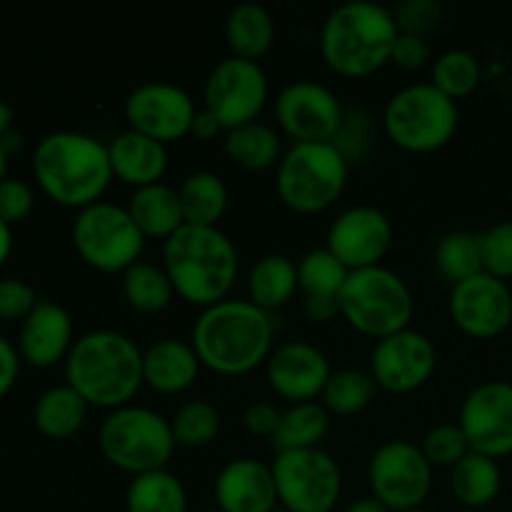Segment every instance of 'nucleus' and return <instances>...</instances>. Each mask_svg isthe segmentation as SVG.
Segmentation results:
<instances>
[{
    "instance_id": "f257e3e1",
    "label": "nucleus",
    "mask_w": 512,
    "mask_h": 512,
    "mask_svg": "<svg viewBox=\"0 0 512 512\" xmlns=\"http://www.w3.org/2000/svg\"><path fill=\"white\" fill-rule=\"evenodd\" d=\"M273 315L250 298H223L195 318L190 343L205 368L240 375L273 353Z\"/></svg>"
},
{
    "instance_id": "f03ea898",
    "label": "nucleus",
    "mask_w": 512,
    "mask_h": 512,
    "mask_svg": "<svg viewBox=\"0 0 512 512\" xmlns=\"http://www.w3.org/2000/svg\"><path fill=\"white\" fill-rule=\"evenodd\" d=\"M33 175L40 190L58 205L88 208L103 200L113 180L108 143L80 130H55L35 145Z\"/></svg>"
},
{
    "instance_id": "7ed1b4c3",
    "label": "nucleus",
    "mask_w": 512,
    "mask_h": 512,
    "mask_svg": "<svg viewBox=\"0 0 512 512\" xmlns=\"http://www.w3.org/2000/svg\"><path fill=\"white\" fill-rule=\"evenodd\" d=\"M65 383L95 408L128 405L145 383L143 350L118 330H88L75 338L65 358Z\"/></svg>"
},
{
    "instance_id": "20e7f679",
    "label": "nucleus",
    "mask_w": 512,
    "mask_h": 512,
    "mask_svg": "<svg viewBox=\"0 0 512 512\" xmlns=\"http://www.w3.org/2000/svg\"><path fill=\"white\" fill-rule=\"evenodd\" d=\"M163 268L180 298L208 308L228 298L238 278L240 255L218 225L185 223L163 240Z\"/></svg>"
},
{
    "instance_id": "39448f33",
    "label": "nucleus",
    "mask_w": 512,
    "mask_h": 512,
    "mask_svg": "<svg viewBox=\"0 0 512 512\" xmlns=\"http://www.w3.org/2000/svg\"><path fill=\"white\" fill-rule=\"evenodd\" d=\"M398 35L393 8L375 0H345L323 20L320 53L335 73L363 78L390 63Z\"/></svg>"
},
{
    "instance_id": "423d86ee",
    "label": "nucleus",
    "mask_w": 512,
    "mask_h": 512,
    "mask_svg": "<svg viewBox=\"0 0 512 512\" xmlns=\"http://www.w3.org/2000/svg\"><path fill=\"white\" fill-rule=\"evenodd\" d=\"M98 445L110 465L140 475L168 468L178 443L173 425L163 413L128 403L105 415L98 430Z\"/></svg>"
},
{
    "instance_id": "0eeeda50",
    "label": "nucleus",
    "mask_w": 512,
    "mask_h": 512,
    "mask_svg": "<svg viewBox=\"0 0 512 512\" xmlns=\"http://www.w3.org/2000/svg\"><path fill=\"white\" fill-rule=\"evenodd\" d=\"M460 123L458 100L430 80L403 85L383 108V130L395 145L430 153L448 143Z\"/></svg>"
},
{
    "instance_id": "6e6552de",
    "label": "nucleus",
    "mask_w": 512,
    "mask_h": 512,
    "mask_svg": "<svg viewBox=\"0 0 512 512\" xmlns=\"http://www.w3.org/2000/svg\"><path fill=\"white\" fill-rule=\"evenodd\" d=\"M350 163L333 143L300 140L278 160L275 190L288 208L320 213L330 208L348 183Z\"/></svg>"
},
{
    "instance_id": "1a4fd4ad",
    "label": "nucleus",
    "mask_w": 512,
    "mask_h": 512,
    "mask_svg": "<svg viewBox=\"0 0 512 512\" xmlns=\"http://www.w3.org/2000/svg\"><path fill=\"white\" fill-rule=\"evenodd\" d=\"M338 300L340 315L355 330L378 340L410 328L415 308L403 275L385 265L350 270Z\"/></svg>"
},
{
    "instance_id": "9d476101",
    "label": "nucleus",
    "mask_w": 512,
    "mask_h": 512,
    "mask_svg": "<svg viewBox=\"0 0 512 512\" xmlns=\"http://www.w3.org/2000/svg\"><path fill=\"white\" fill-rule=\"evenodd\" d=\"M70 235L80 258L103 273H125L138 263L145 248V235L130 218L128 208L110 200L78 210Z\"/></svg>"
},
{
    "instance_id": "9b49d317",
    "label": "nucleus",
    "mask_w": 512,
    "mask_h": 512,
    "mask_svg": "<svg viewBox=\"0 0 512 512\" xmlns=\"http://www.w3.org/2000/svg\"><path fill=\"white\" fill-rule=\"evenodd\" d=\"M278 500L290 512H330L343 490L340 465L328 450H283L273 460Z\"/></svg>"
},
{
    "instance_id": "f8f14e48",
    "label": "nucleus",
    "mask_w": 512,
    "mask_h": 512,
    "mask_svg": "<svg viewBox=\"0 0 512 512\" xmlns=\"http://www.w3.org/2000/svg\"><path fill=\"white\" fill-rule=\"evenodd\" d=\"M368 480L375 498L393 512L423 508L433 488V463L413 440H385L370 458Z\"/></svg>"
},
{
    "instance_id": "ddd939ff",
    "label": "nucleus",
    "mask_w": 512,
    "mask_h": 512,
    "mask_svg": "<svg viewBox=\"0 0 512 512\" xmlns=\"http://www.w3.org/2000/svg\"><path fill=\"white\" fill-rule=\"evenodd\" d=\"M270 95L268 73L258 60L228 55L205 80V108L218 115L225 130L258 120Z\"/></svg>"
},
{
    "instance_id": "4468645a",
    "label": "nucleus",
    "mask_w": 512,
    "mask_h": 512,
    "mask_svg": "<svg viewBox=\"0 0 512 512\" xmlns=\"http://www.w3.org/2000/svg\"><path fill=\"white\" fill-rule=\"evenodd\" d=\"M343 115L345 108L333 88L310 78L283 85L275 100V118L295 143H333Z\"/></svg>"
},
{
    "instance_id": "2eb2a0df",
    "label": "nucleus",
    "mask_w": 512,
    "mask_h": 512,
    "mask_svg": "<svg viewBox=\"0 0 512 512\" xmlns=\"http://www.w3.org/2000/svg\"><path fill=\"white\" fill-rule=\"evenodd\" d=\"M195 113L198 108L193 95L170 80H145L125 98V118L130 128L160 143L188 135Z\"/></svg>"
},
{
    "instance_id": "dca6fc26",
    "label": "nucleus",
    "mask_w": 512,
    "mask_h": 512,
    "mask_svg": "<svg viewBox=\"0 0 512 512\" xmlns=\"http://www.w3.org/2000/svg\"><path fill=\"white\" fill-rule=\"evenodd\" d=\"M458 425L468 438L470 450L503 458L512 453V383L485 380L465 395Z\"/></svg>"
},
{
    "instance_id": "f3484780",
    "label": "nucleus",
    "mask_w": 512,
    "mask_h": 512,
    "mask_svg": "<svg viewBox=\"0 0 512 512\" xmlns=\"http://www.w3.org/2000/svg\"><path fill=\"white\" fill-rule=\"evenodd\" d=\"M438 365L433 340L413 328L385 335L370 353V375L375 383L393 393H410L430 380Z\"/></svg>"
},
{
    "instance_id": "a211bd4d",
    "label": "nucleus",
    "mask_w": 512,
    "mask_h": 512,
    "mask_svg": "<svg viewBox=\"0 0 512 512\" xmlns=\"http://www.w3.org/2000/svg\"><path fill=\"white\" fill-rule=\"evenodd\" d=\"M393 243V223L380 208L368 203L350 205L340 210L328 228L325 248L338 255L348 270L380 265Z\"/></svg>"
},
{
    "instance_id": "6ab92c4d",
    "label": "nucleus",
    "mask_w": 512,
    "mask_h": 512,
    "mask_svg": "<svg viewBox=\"0 0 512 512\" xmlns=\"http://www.w3.org/2000/svg\"><path fill=\"white\" fill-rule=\"evenodd\" d=\"M450 315L463 333L495 338L512 323V290L505 280L478 273L450 290Z\"/></svg>"
},
{
    "instance_id": "aec40b11",
    "label": "nucleus",
    "mask_w": 512,
    "mask_h": 512,
    "mask_svg": "<svg viewBox=\"0 0 512 512\" xmlns=\"http://www.w3.org/2000/svg\"><path fill=\"white\" fill-rule=\"evenodd\" d=\"M330 360L323 350L308 340H288L273 348L265 360L270 388L293 403L315 400L323 395L330 378Z\"/></svg>"
},
{
    "instance_id": "412c9836",
    "label": "nucleus",
    "mask_w": 512,
    "mask_h": 512,
    "mask_svg": "<svg viewBox=\"0 0 512 512\" xmlns=\"http://www.w3.org/2000/svg\"><path fill=\"white\" fill-rule=\"evenodd\" d=\"M73 318L53 300H40L33 313L20 323L18 353L33 368H53L68 358L73 348Z\"/></svg>"
},
{
    "instance_id": "4be33fe9",
    "label": "nucleus",
    "mask_w": 512,
    "mask_h": 512,
    "mask_svg": "<svg viewBox=\"0 0 512 512\" xmlns=\"http://www.w3.org/2000/svg\"><path fill=\"white\" fill-rule=\"evenodd\" d=\"M215 503L225 512H270L278 508L273 468L255 458H233L218 470Z\"/></svg>"
},
{
    "instance_id": "5701e85b",
    "label": "nucleus",
    "mask_w": 512,
    "mask_h": 512,
    "mask_svg": "<svg viewBox=\"0 0 512 512\" xmlns=\"http://www.w3.org/2000/svg\"><path fill=\"white\" fill-rule=\"evenodd\" d=\"M113 175L133 188L160 183L168 170V148L150 135L128 128L108 143Z\"/></svg>"
},
{
    "instance_id": "b1692460",
    "label": "nucleus",
    "mask_w": 512,
    "mask_h": 512,
    "mask_svg": "<svg viewBox=\"0 0 512 512\" xmlns=\"http://www.w3.org/2000/svg\"><path fill=\"white\" fill-rule=\"evenodd\" d=\"M200 358L193 343L160 338L143 350V380L158 393H183L198 380Z\"/></svg>"
},
{
    "instance_id": "393cba45",
    "label": "nucleus",
    "mask_w": 512,
    "mask_h": 512,
    "mask_svg": "<svg viewBox=\"0 0 512 512\" xmlns=\"http://www.w3.org/2000/svg\"><path fill=\"white\" fill-rule=\"evenodd\" d=\"M125 208L145 238L168 240L180 225H185L178 188L163 183V180L135 188Z\"/></svg>"
},
{
    "instance_id": "a878e982",
    "label": "nucleus",
    "mask_w": 512,
    "mask_h": 512,
    "mask_svg": "<svg viewBox=\"0 0 512 512\" xmlns=\"http://www.w3.org/2000/svg\"><path fill=\"white\" fill-rule=\"evenodd\" d=\"M225 38L233 55L248 60L263 58L275 40L273 13L255 0L233 5L225 18Z\"/></svg>"
},
{
    "instance_id": "bb28decb",
    "label": "nucleus",
    "mask_w": 512,
    "mask_h": 512,
    "mask_svg": "<svg viewBox=\"0 0 512 512\" xmlns=\"http://www.w3.org/2000/svg\"><path fill=\"white\" fill-rule=\"evenodd\" d=\"M88 408L83 395L70 388L68 383L53 385L35 400L33 420L35 428L53 440H65L83 428L88 418Z\"/></svg>"
},
{
    "instance_id": "cd10ccee",
    "label": "nucleus",
    "mask_w": 512,
    "mask_h": 512,
    "mask_svg": "<svg viewBox=\"0 0 512 512\" xmlns=\"http://www.w3.org/2000/svg\"><path fill=\"white\" fill-rule=\"evenodd\" d=\"M298 288V263L283 253L263 255L255 260L248 273L250 300L268 313L288 303Z\"/></svg>"
},
{
    "instance_id": "c85d7f7f",
    "label": "nucleus",
    "mask_w": 512,
    "mask_h": 512,
    "mask_svg": "<svg viewBox=\"0 0 512 512\" xmlns=\"http://www.w3.org/2000/svg\"><path fill=\"white\" fill-rule=\"evenodd\" d=\"M503 473H500L498 458L468 450L458 463L450 468V490L455 498L468 508H483L493 503L500 493Z\"/></svg>"
},
{
    "instance_id": "c756f323",
    "label": "nucleus",
    "mask_w": 512,
    "mask_h": 512,
    "mask_svg": "<svg viewBox=\"0 0 512 512\" xmlns=\"http://www.w3.org/2000/svg\"><path fill=\"white\" fill-rule=\"evenodd\" d=\"M128 512H188L183 480L168 468L133 475L125 490Z\"/></svg>"
},
{
    "instance_id": "7c9ffc66",
    "label": "nucleus",
    "mask_w": 512,
    "mask_h": 512,
    "mask_svg": "<svg viewBox=\"0 0 512 512\" xmlns=\"http://www.w3.org/2000/svg\"><path fill=\"white\" fill-rule=\"evenodd\" d=\"M330 428V410L318 400H303L293 403L280 413L278 430L273 433V448L278 453L283 450H305L320 448V440L325 438Z\"/></svg>"
},
{
    "instance_id": "2f4dec72",
    "label": "nucleus",
    "mask_w": 512,
    "mask_h": 512,
    "mask_svg": "<svg viewBox=\"0 0 512 512\" xmlns=\"http://www.w3.org/2000/svg\"><path fill=\"white\" fill-rule=\"evenodd\" d=\"M225 153L233 163L248 170H265L270 165H278L283 158V145L280 135L273 125L263 120H250L238 128L225 130Z\"/></svg>"
},
{
    "instance_id": "473e14b6",
    "label": "nucleus",
    "mask_w": 512,
    "mask_h": 512,
    "mask_svg": "<svg viewBox=\"0 0 512 512\" xmlns=\"http://www.w3.org/2000/svg\"><path fill=\"white\" fill-rule=\"evenodd\" d=\"M183 218L190 225H218L228 208V185L213 170H195L178 188Z\"/></svg>"
},
{
    "instance_id": "72a5a7b5",
    "label": "nucleus",
    "mask_w": 512,
    "mask_h": 512,
    "mask_svg": "<svg viewBox=\"0 0 512 512\" xmlns=\"http://www.w3.org/2000/svg\"><path fill=\"white\" fill-rule=\"evenodd\" d=\"M123 295L140 313H160L173 300L175 285L163 265L138 260L123 273Z\"/></svg>"
},
{
    "instance_id": "f704fd0d",
    "label": "nucleus",
    "mask_w": 512,
    "mask_h": 512,
    "mask_svg": "<svg viewBox=\"0 0 512 512\" xmlns=\"http://www.w3.org/2000/svg\"><path fill=\"white\" fill-rule=\"evenodd\" d=\"M435 265H438L440 275L453 285L483 273L480 233H470V230L445 233L435 245Z\"/></svg>"
},
{
    "instance_id": "c9c22d12",
    "label": "nucleus",
    "mask_w": 512,
    "mask_h": 512,
    "mask_svg": "<svg viewBox=\"0 0 512 512\" xmlns=\"http://www.w3.org/2000/svg\"><path fill=\"white\" fill-rule=\"evenodd\" d=\"M375 390H378V383L368 370H333L323 388V405L330 413L353 415L368 408L370 400L375 398Z\"/></svg>"
},
{
    "instance_id": "e433bc0d",
    "label": "nucleus",
    "mask_w": 512,
    "mask_h": 512,
    "mask_svg": "<svg viewBox=\"0 0 512 512\" xmlns=\"http://www.w3.org/2000/svg\"><path fill=\"white\" fill-rule=\"evenodd\" d=\"M483 78V65L478 55L468 48H448L433 60V78L430 83L438 85L450 98H463L470 95L480 85Z\"/></svg>"
},
{
    "instance_id": "4c0bfd02",
    "label": "nucleus",
    "mask_w": 512,
    "mask_h": 512,
    "mask_svg": "<svg viewBox=\"0 0 512 512\" xmlns=\"http://www.w3.org/2000/svg\"><path fill=\"white\" fill-rule=\"evenodd\" d=\"M350 270L328 248H313L298 260V280L305 295L338 298Z\"/></svg>"
},
{
    "instance_id": "58836bf2",
    "label": "nucleus",
    "mask_w": 512,
    "mask_h": 512,
    "mask_svg": "<svg viewBox=\"0 0 512 512\" xmlns=\"http://www.w3.org/2000/svg\"><path fill=\"white\" fill-rule=\"evenodd\" d=\"M170 425H173L175 443L185 448H198V445H208L218 435L220 410L205 398L188 400L175 410Z\"/></svg>"
},
{
    "instance_id": "ea45409f",
    "label": "nucleus",
    "mask_w": 512,
    "mask_h": 512,
    "mask_svg": "<svg viewBox=\"0 0 512 512\" xmlns=\"http://www.w3.org/2000/svg\"><path fill=\"white\" fill-rule=\"evenodd\" d=\"M373 115L363 105H353V108H345L343 123H340L338 133H335L333 145L345 155L348 163L355 160L368 158L370 148H373Z\"/></svg>"
},
{
    "instance_id": "a19ab883",
    "label": "nucleus",
    "mask_w": 512,
    "mask_h": 512,
    "mask_svg": "<svg viewBox=\"0 0 512 512\" xmlns=\"http://www.w3.org/2000/svg\"><path fill=\"white\" fill-rule=\"evenodd\" d=\"M423 453L428 455V460L435 465H443V468H453L460 458L470 450L468 438H465L463 428L458 423H438L425 433L423 443H420Z\"/></svg>"
},
{
    "instance_id": "79ce46f5",
    "label": "nucleus",
    "mask_w": 512,
    "mask_h": 512,
    "mask_svg": "<svg viewBox=\"0 0 512 512\" xmlns=\"http://www.w3.org/2000/svg\"><path fill=\"white\" fill-rule=\"evenodd\" d=\"M483 270L505 280L512 278V220H498L480 233Z\"/></svg>"
},
{
    "instance_id": "37998d69",
    "label": "nucleus",
    "mask_w": 512,
    "mask_h": 512,
    "mask_svg": "<svg viewBox=\"0 0 512 512\" xmlns=\"http://www.w3.org/2000/svg\"><path fill=\"white\" fill-rule=\"evenodd\" d=\"M393 13L400 33L425 35L440 25L443 3L440 0H403L400 5H395Z\"/></svg>"
},
{
    "instance_id": "c03bdc74",
    "label": "nucleus",
    "mask_w": 512,
    "mask_h": 512,
    "mask_svg": "<svg viewBox=\"0 0 512 512\" xmlns=\"http://www.w3.org/2000/svg\"><path fill=\"white\" fill-rule=\"evenodd\" d=\"M38 303L40 300L30 283L20 278L0 280V320H20L23 323Z\"/></svg>"
},
{
    "instance_id": "a18cd8bd",
    "label": "nucleus",
    "mask_w": 512,
    "mask_h": 512,
    "mask_svg": "<svg viewBox=\"0 0 512 512\" xmlns=\"http://www.w3.org/2000/svg\"><path fill=\"white\" fill-rule=\"evenodd\" d=\"M35 205V193L23 178H5L0 183V220L8 225L23 223Z\"/></svg>"
},
{
    "instance_id": "49530a36",
    "label": "nucleus",
    "mask_w": 512,
    "mask_h": 512,
    "mask_svg": "<svg viewBox=\"0 0 512 512\" xmlns=\"http://www.w3.org/2000/svg\"><path fill=\"white\" fill-rule=\"evenodd\" d=\"M430 55V43L425 35H415V33H400L398 40L393 45V55H390V63H395L398 68L405 70H415L428 65Z\"/></svg>"
},
{
    "instance_id": "de8ad7c7",
    "label": "nucleus",
    "mask_w": 512,
    "mask_h": 512,
    "mask_svg": "<svg viewBox=\"0 0 512 512\" xmlns=\"http://www.w3.org/2000/svg\"><path fill=\"white\" fill-rule=\"evenodd\" d=\"M280 413H283V410L275 408L273 403H250L243 413V423L250 433L273 438V433L278 430L280 423Z\"/></svg>"
},
{
    "instance_id": "09e8293b",
    "label": "nucleus",
    "mask_w": 512,
    "mask_h": 512,
    "mask_svg": "<svg viewBox=\"0 0 512 512\" xmlns=\"http://www.w3.org/2000/svg\"><path fill=\"white\" fill-rule=\"evenodd\" d=\"M18 375H20L18 345H13L10 340H5L3 335H0V400L13 390Z\"/></svg>"
},
{
    "instance_id": "8fccbe9b",
    "label": "nucleus",
    "mask_w": 512,
    "mask_h": 512,
    "mask_svg": "<svg viewBox=\"0 0 512 512\" xmlns=\"http://www.w3.org/2000/svg\"><path fill=\"white\" fill-rule=\"evenodd\" d=\"M303 310L313 323H328L335 315H340V300L330 295H305Z\"/></svg>"
},
{
    "instance_id": "3c124183",
    "label": "nucleus",
    "mask_w": 512,
    "mask_h": 512,
    "mask_svg": "<svg viewBox=\"0 0 512 512\" xmlns=\"http://www.w3.org/2000/svg\"><path fill=\"white\" fill-rule=\"evenodd\" d=\"M220 130H225L223 123H220L218 115L210 113L208 108H200L198 113H195L193 125H190V133H193L198 140H213V138H218Z\"/></svg>"
},
{
    "instance_id": "603ef678",
    "label": "nucleus",
    "mask_w": 512,
    "mask_h": 512,
    "mask_svg": "<svg viewBox=\"0 0 512 512\" xmlns=\"http://www.w3.org/2000/svg\"><path fill=\"white\" fill-rule=\"evenodd\" d=\"M343 512H393V510H390L385 503H380V500L370 493V495H363V498L350 500L348 508Z\"/></svg>"
},
{
    "instance_id": "864d4df0",
    "label": "nucleus",
    "mask_w": 512,
    "mask_h": 512,
    "mask_svg": "<svg viewBox=\"0 0 512 512\" xmlns=\"http://www.w3.org/2000/svg\"><path fill=\"white\" fill-rule=\"evenodd\" d=\"M10 253H13V225L0 220V268L10 258Z\"/></svg>"
},
{
    "instance_id": "5fc2aeb1",
    "label": "nucleus",
    "mask_w": 512,
    "mask_h": 512,
    "mask_svg": "<svg viewBox=\"0 0 512 512\" xmlns=\"http://www.w3.org/2000/svg\"><path fill=\"white\" fill-rule=\"evenodd\" d=\"M8 130H13V108L0 98V138H3Z\"/></svg>"
},
{
    "instance_id": "6e6d98bb",
    "label": "nucleus",
    "mask_w": 512,
    "mask_h": 512,
    "mask_svg": "<svg viewBox=\"0 0 512 512\" xmlns=\"http://www.w3.org/2000/svg\"><path fill=\"white\" fill-rule=\"evenodd\" d=\"M0 143H3V148L8 150V155H13L15 150L20 148V145H23V135L18 133V130H8V133L3 135V138H0Z\"/></svg>"
},
{
    "instance_id": "4d7b16f0",
    "label": "nucleus",
    "mask_w": 512,
    "mask_h": 512,
    "mask_svg": "<svg viewBox=\"0 0 512 512\" xmlns=\"http://www.w3.org/2000/svg\"><path fill=\"white\" fill-rule=\"evenodd\" d=\"M8 160H10L8 150H5L3 143H0V183H3V180L8 178Z\"/></svg>"
},
{
    "instance_id": "13d9d810",
    "label": "nucleus",
    "mask_w": 512,
    "mask_h": 512,
    "mask_svg": "<svg viewBox=\"0 0 512 512\" xmlns=\"http://www.w3.org/2000/svg\"><path fill=\"white\" fill-rule=\"evenodd\" d=\"M400 512H428L425 508H410V510H400Z\"/></svg>"
},
{
    "instance_id": "bf43d9fd",
    "label": "nucleus",
    "mask_w": 512,
    "mask_h": 512,
    "mask_svg": "<svg viewBox=\"0 0 512 512\" xmlns=\"http://www.w3.org/2000/svg\"><path fill=\"white\" fill-rule=\"evenodd\" d=\"M270 512H290V510H285L283 505H278V508H275V510H270Z\"/></svg>"
},
{
    "instance_id": "052dcab7",
    "label": "nucleus",
    "mask_w": 512,
    "mask_h": 512,
    "mask_svg": "<svg viewBox=\"0 0 512 512\" xmlns=\"http://www.w3.org/2000/svg\"><path fill=\"white\" fill-rule=\"evenodd\" d=\"M205 512H225V510H220V508H213V510H205Z\"/></svg>"
}]
</instances>
